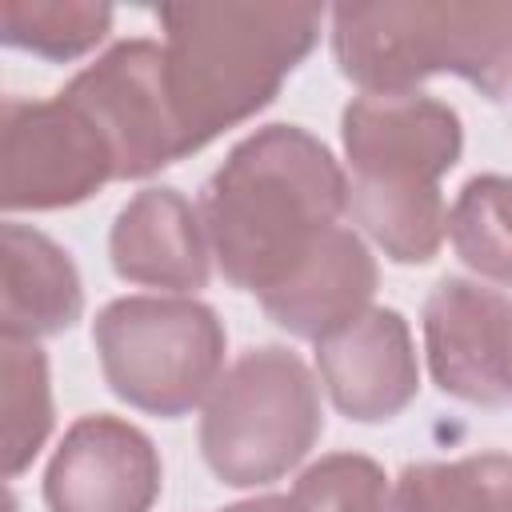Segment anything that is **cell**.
Here are the masks:
<instances>
[{"label":"cell","mask_w":512,"mask_h":512,"mask_svg":"<svg viewBox=\"0 0 512 512\" xmlns=\"http://www.w3.org/2000/svg\"><path fill=\"white\" fill-rule=\"evenodd\" d=\"M0 416H4V476L16 480L48 444L56 412H52V380L48 356L36 340L0 336Z\"/></svg>","instance_id":"obj_16"},{"label":"cell","mask_w":512,"mask_h":512,"mask_svg":"<svg viewBox=\"0 0 512 512\" xmlns=\"http://www.w3.org/2000/svg\"><path fill=\"white\" fill-rule=\"evenodd\" d=\"M220 512H308L292 492L288 496H256V500H240V504H228Z\"/></svg>","instance_id":"obj_20"},{"label":"cell","mask_w":512,"mask_h":512,"mask_svg":"<svg viewBox=\"0 0 512 512\" xmlns=\"http://www.w3.org/2000/svg\"><path fill=\"white\" fill-rule=\"evenodd\" d=\"M104 384L136 412L176 420L204 404L224 376L228 332L192 296H120L92 320Z\"/></svg>","instance_id":"obj_6"},{"label":"cell","mask_w":512,"mask_h":512,"mask_svg":"<svg viewBox=\"0 0 512 512\" xmlns=\"http://www.w3.org/2000/svg\"><path fill=\"white\" fill-rule=\"evenodd\" d=\"M316 372L336 412L356 424H388L420 392L412 328L396 308H368L316 340Z\"/></svg>","instance_id":"obj_11"},{"label":"cell","mask_w":512,"mask_h":512,"mask_svg":"<svg viewBox=\"0 0 512 512\" xmlns=\"http://www.w3.org/2000/svg\"><path fill=\"white\" fill-rule=\"evenodd\" d=\"M348 212V172L300 124L244 136L200 188V220L220 276L256 300L280 288Z\"/></svg>","instance_id":"obj_1"},{"label":"cell","mask_w":512,"mask_h":512,"mask_svg":"<svg viewBox=\"0 0 512 512\" xmlns=\"http://www.w3.org/2000/svg\"><path fill=\"white\" fill-rule=\"evenodd\" d=\"M332 56L368 96L460 76L488 100L512 96V0H384L332 8Z\"/></svg>","instance_id":"obj_4"},{"label":"cell","mask_w":512,"mask_h":512,"mask_svg":"<svg viewBox=\"0 0 512 512\" xmlns=\"http://www.w3.org/2000/svg\"><path fill=\"white\" fill-rule=\"evenodd\" d=\"M448 240L480 280L512 288V176H472L448 208Z\"/></svg>","instance_id":"obj_17"},{"label":"cell","mask_w":512,"mask_h":512,"mask_svg":"<svg viewBox=\"0 0 512 512\" xmlns=\"http://www.w3.org/2000/svg\"><path fill=\"white\" fill-rule=\"evenodd\" d=\"M112 272L140 288L200 292L212 276V248L204 236L200 208L176 188L136 192L112 220L108 232Z\"/></svg>","instance_id":"obj_12"},{"label":"cell","mask_w":512,"mask_h":512,"mask_svg":"<svg viewBox=\"0 0 512 512\" xmlns=\"http://www.w3.org/2000/svg\"><path fill=\"white\" fill-rule=\"evenodd\" d=\"M160 488L152 436L108 412L80 416L44 468L48 512H152Z\"/></svg>","instance_id":"obj_10"},{"label":"cell","mask_w":512,"mask_h":512,"mask_svg":"<svg viewBox=\"0 0 512 512\" xmlns=\"http://www.w3.org/2000/svg\"><path fill=\"white\" fill-rule=\"evenodd\" d=\"M348 216L392 264H428L448 240L440 180L460 164L464 124L424 92L356 96L340 116Z\"/></svg>","instance_id":"obj_3"},{"label":"cell","mask_w":512,"mask_h":512,"mask_svg":"<svg viewBox=\"0 0 512 512\" xmlns=\"http://www.w3.org/2000/svg\"><path fill=\"white\" fill-rule=\"evenodd\" d=\"M84 316L80 272L52 236L40 228L4 220V284L0 328L16 340H52Z\"/></svg>","instance_id":"obj_14"},{"label":"cell","mask_w":512,"mask_h":512,"mask_svg":"<svg viewBox=\"0 0 512 512\" xmlns=\"http://www.w3.org/2000/svg\"><path fill=\"white\" fill-rule=\"evenodd\" d=\"M112 8L92 0H4V44L52 64L88 56L112 32Z\"/></svg>","instance_id":"obj_18"},{"label":"cell","mask_w":512,"mask_h":512,"mask_svg":"<svg viewBox=\"0 0 512 512\" xmlns=\"http://www.w3.org/2000/svg\"><path fill=\"white\" fill-rule=\"evenodd\" d=\"M60 96L100 128L116 160V180H148L184 160L168 100L164 44L144 36L120 40L96 64L76 72Z\"/></svg>","instance_id":"obj_8"},{"label":"cell","mask_w":512,"mask_h":512,"mask_svg":"<svg viewBox=\"0 0 512 512\" xmlns=\"http://www.w3.org/2000/svg\"><path fill=\"white\" fill-rule=\"evenodd\" d=\"M292 496L308 512H392V488L384 468L360 452H332L308 464Z\"/></svg>","instance_id":"obj_19"},{"label":"cell","mask_w":512,"mask_h":512,"mask_svg":"<svg viewBox=\"0 0 512 512\" xmlns=\"http://www.w3.org/2000/svg\"><path fill=\"white\" fill-rule=\"evenodd\" d=\"M376 280L380 268L372 248L340 224L280 288L260 296V308L288 336L316 344L372 308Z\"/></svg>","instance_id":"obj_13"},{"label":"cell","mask_w":512,"mask_h":512,"mask_svg":"<svg viewBox=\"0 0 512 512\" xmlns=\"http://www.w3.org/2000/svg\"><path fill=\"white\" fill-rule=\"evenodd\" d=\"M392 512H512V456L472 452L408 464L392 484Z\"/></svg>","instance_id":"obj_15"},{"label":"cell","mask_w":512,"mask_h":512,"mask_svg":"<svg viewBox=\"0 0 512 512\" xmlns=\"http://www.w3.org/2000/svg\"><path fill=\"white\" fill-rule=\"evenodd\" d=\"M432 384L472 408H512V296L444 276L424 300Z\"/></svg>","instance_id":"obj_9"},{"label":"cell","mask_w":512,"mask_h":512,"mask_svg":"<svg viewBox=\"0 0 512 512\" xmlns=\"http://www.w3.org/2000/svg\"><path fill=\"white\" fill-rule=\"evenodd\" d=\"M324 408L308 364L280 348H248L212 388L200 416V456L228 488L284 480L320 440Z\"/></svg>","instance_id":"obj_5"},{"label":"cell","mask_w":512,"mask_h":512,"mask_svg":"<svg viewBox=\"0 0 512 512\" xmlns=\"http://www.w3.org/2000/svg\"><path fill=\"white\" fill-rule=\"evenodd\" d=\"M0 172L4 212H56L92 200L108 180H116V160L100 128L64 96H8Z\"/></svg>","instance_id":"obj_7"},{"label":"cell","mask_w":512,"mask_h":512,"mask_svg":"<svg viewBox=\"0 0 512 512\" xmlns=\"http://www.w3.org/2000/svg\"><path fill=\"white\" fill-rule=\"evenodd\" d=\"M164 76L184 156L264 112L320 40L316 4H168Z\"/></svg>","instance_id":"obj_2"}]
</instances>
